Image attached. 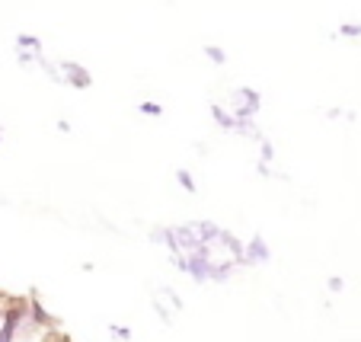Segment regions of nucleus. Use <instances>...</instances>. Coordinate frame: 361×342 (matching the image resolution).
Masks as SVG:
<instances>
[{
    "label": "nucleus",
    "mask_w": 361,
    "mask_h": 342,
    "mask_svg": "<svg viewBox=\"0 0 361 342\" xmlns=\"http://www.w3.org/2000/svg\"><path fill=\"white\" fill-rule=\"evenodd\" d=\"M259 93H256V90H250V87H237L231 93V116L233 118H252L256 116V109H259Z\"/></svg>",
    "instance_id": "f257e3e1"
},
{
    "label": "nucleus",
    "mask_w": 361,
    "mask_h": 342,
    "mask_svg": "<svg viewBox=\"0 0 361 342\" xmlns=\"http://www.w3.org/2000/svg\"><path fill=\"white\" fill-rule=\"evenodd\" d=\"M45 71L51 77H58V80H64V83H71V87H77V90H87L90 83V71L87 68H80V64H74V61H61L58 68H51V64H45Z\"/></svg>",
    "instance_id": "f03ea898"
},
{
    "label": "nucleus",
    "mask_w": 361,
    "mask_h": 342,
    "mask_svg": "<svg viewBox=\"0 0 361 342\" xmlns=\"http://www.w3.org/2000/svg\"><path fill=\"white\" fill-rule=\"evenodd\" d=\"M240 262H269V247L262 237H252L243 247V259Z\"/></svg>",
    "instance_id": "7ed1b4c3"
},
{
    "label": "nucleus",
    "mask_w": 361,
    "mask_h": 342,
    "mask_svg": "<svg viewBox=\"0 0 361 342\" xmlns=\"http://www.w3.org/2000/svg\"><path fill=\"white\" fill-rule=\"evenodd\" d=\"M204 55L212 58V61H214V64H224V61H227V58H224V51H221V48H218V45H208V48H204Z\"/></svg>",
    "instance_id": "20e7f679"
},
{
    "label": "nucleus",
    "mask_w": 361,
    "mask_h": 342,
    "mask_svg": "<svg viewBox=\"0 0 361 342\" xmlns=\"http://www.w3.org/2000/svg\"><path fill=\"white\" fill-rule=\"evenodd\" d=\"M176 179H179V185H183L185 192H195V179H192L185 170H179V173H176Z\"/></svg>",
    "instance_id": "39448f33"
},
{
    "label": "nucleus",
    "mask_w": 361,
    "mask_h": 342,
    "mask_svg": "<svg viewBox=\"0 0 361 342\" xmlns=\"http://www.w3.org/2000/svg\"><path fill=\"white\" fill-rule=\"evenodd\" d=\"M141 112H144V116H160L164 109H160L157 103H144V106H141Z\"/></svg>",
    "instance_id": "423d86ee"
},
{
    "label": "nucleus",
    "mask_w": 361,
    "mask_h": 342,
    "mask_svg": "<svg viewBox=\"0 0 361 342\" xmlns=\"http://www.w3.org/2000/svg\"><path fill=\"white\" fill-rule=\"evenodd\" d=\"M342 35H361V26H342Z\"/></svg>",
    "instance_id": "0eeeda50"
},
{
    "label": "nucleus",
    "mask_w": 361,
    "mask_h": 342,
    "mask_svg": "<svg viewBox=\"0 0 361 342\" xmlns=\"http://www.w3.org/2000/svg\"><path fill=\"white\" fill-rule=\"evenodd\" d=\"M329 288H333V291H342V279H329Z\"/></svg>",
    "instance_id": "6e6552de"
},
{
    "label": "nucleus",
    "mask_w": 361,
    "mask_h": 342,
    "mask_svg": "<svg viewBox=\"0 0 361 342\" xmlns=\"http://www.w3.org/2000/svg\"><path fill=\"white\" fill-rule=\"evenodd\" d=\"M0 138H4V128H0Z\"/></svg>",
    "instance_id": "1a4fd4ad"
}]
</instances>
